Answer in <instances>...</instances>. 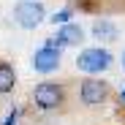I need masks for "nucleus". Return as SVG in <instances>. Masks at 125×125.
Wrapping results in <instances>:
<instances>
[{
	"instance_id": "obj_1",
	"label": "nucleus",
	"mask_w": 125,
	"mask_h": 125,
	"mask_svg": "<svg viewBox=\"0 0 125 125\" xmlns=\"http://www.w3.org/2000/svg\"><path fill=\"white\" fill-rule=\"evenodd\" d=\"M76 65L84 73H101V71H106L112 65V54L106 49H84L76 57Z\"/></svg>"
},
{
	"instance_id": "obj_2",
	"label": "nucleus",
	"mask_w": 125,
	"mask_h": 125,
	"mask_svg": "<svg viewBox=\"0 0 125 125\" xmlns=\"http://www.w3.org/2000/svg\"><path fill=\"white\" fill-rule=\"evenodd\" d=\"M14 19L22 27L33 30V27H38L41 22H44V6L35 3V0H22V3L14 8Z\"/></svg>"
},
{
	"instance_id": "obj_3",
	"label": "nucleus",
	"mask_w": 125,
	"mask_h": 125,
	"mask_svg": "<svg viewBox=\"0 0 125 125\" xmlns=\"http://www.w3.org/2000/svg\"><path fill=\"white\" fill-rule=\"evenodd\" d=\"M57 65H60V52L52 46H44L33 54V68L38 73H52V71H57Z\"/></svg>"
},
{
	"instance_id": "obj_4",
	"label": "nucleus",
	"mask_w": 125,
	"mask_h": 125,
	"mask_svg": "<svg viewBox=\"0 0 125 125\" xmlns=\"http://www.w3.org/2000/svg\"><path fill=\"white\" fill-rule=\"evenodd\" d=\"M33 98H35V103H38L41 109H54L57 103L62 101V90H60L57 84H49V82H44V84H38V87H35Z\"/></svg>"
},
{
	"instance_id": "obj_5",
	"label": "nucleus",
	"mask_w": 125,
	"mask_h": 125,
	"mask_svg": "<svg viewBox=\"0 0 125 125\" xmlns=\"http://www.w3.org/2000/svg\"><path fill=\"white\" fill-rule=\"evenodd\" d=\"M106 98V84L98 79H84L82 82V101L84 103H101Z\"/></svg>"
},
{
	"instance_id": "obj_6",
	"label": "nucleus",
	"mask_w": 125,
	"mask_h": 125,
	"mask_svg": "<svg viewBox=\"0 0 125 125\" xmlns=\"http://www.w3.org/2000/svg\"><path fill=\"white\" fill-rule=\"evenodd\" d=\"M57 38L62 41V46H76V44H82L84 33H82L79 25H68V22H65V25L57 30Z\"/></svg>"
},
{
	"instance_id": "obj_7",
	"label": "nucleus",
	"mask_w": 125,
	"mask_h": 125,
	"mask_svg": "<svg viewBox=\"0 0 125 125\" xmlns=\"http://www.w3.org/2000/svg\"><path fill=\"white\" fill-rule=\"evenodd\" d=\"M93 35H95L98 41H114V38H117V27H114V22L101 19V22L93 25Z\"/></svg>"
},
{
	"instance_id": "obj_8",
	"label": "nucleus",
	"mask_w": 125,
	"mask_h": 125,
	"mask_svg": "<svg viewBox=\"0 0 125 125\" xmlns=\"http://www.w3.org/2000/svg\"><path fill=\"white\" fill-rule=\"evenodd\" d=\"M14 82H16L14 68H11V65H6V62H0V93L14 90Z\"/></svg>"
},
{
	"instance_id": "obj_9",
	"label": "nucleus",
	"mask_w": 125,
	"mask_h": 125,
	"mask_svg": "<svg viewBox=\"0 0 125 125\" xmlns=\"http://www.w3.org/2000/svg\"><path fill=\"white\" fill-rule=\"evenodd\" d=\"M71 16H73V11H71V8H62V11L52 14V22H54V25H65V22H68Z\"/></svg>"
},
{
	"instance_id": "obj_10",
	"label": "nucleus",
	"mask_w": 125,
	"mask_h": 125,
	"mask_svg": "<svg viewBox=\"0 0 125 125\" xmlns=\"http://www.w3.org/2000/svg\"><path fill=\"white\" fill-rule=\"evenodd\" d=\"M16 117H19V112H11V114H8V120H6L3 125H16Z\"/></svg>"
},
{
	"instance_id": "obj_11",
	"label": "nucleus",
	"mask_w": 125,
	"mask_h": 125,
	"mask_svg": "<svg viewBox=\"0 0 125 125\" xmlns=\"http://www.w3.org/2000/svg\"><path fill=\"white\" fill-rule=\"evenodd\" d=\"M122 68H125V52H122Z\"/></svg>"
},
{
	"instance_id": "obj_12",
	"label": "nucleus",
	"mask_w": 125,
	"mask_h": 125,
	"mask_svg": "<svg viewBox=\"0 0 125 125\" xmlns=\"http://www.w3.org/2000/svg\"><path fill=\"white\" fill-rule=\"evenodd\" d=\"M122 101H125V90H122Z\"/></svg>"
}]
</instances>
